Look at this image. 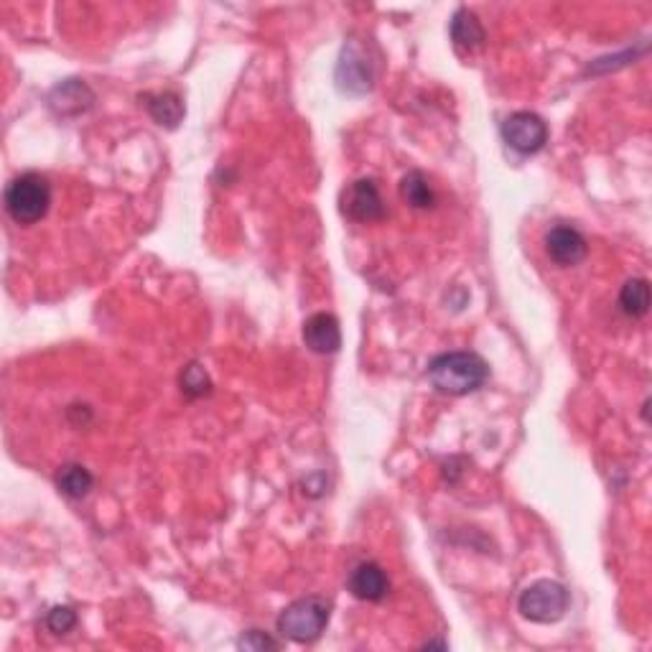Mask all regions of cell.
I'll use <instances>...</instances> for the list:
<instances>
[{"mask_svg": "<svg viewBox=\"0 0 652 652\" xmlns=\"http://www.w3.org/2000/svg\"><path fill=\"white\" fill-rule=\"evenodd\" d=\"M433 388L446 395H467L482 388L489 377L487 362L474 352H446L428 367Z\"/></svg>", "mask_w": 652, "mask_h": 652, "instance_id": "obj_1", "label": "cell"}, {"mask_svg": "<svg viewBox=\"0 0 652 652\" xmlns=\"http://www.w3.org/2000/svg\"><path fill=\"white\" fill-rule=\"evenodd\" d=\"M51 207V184L46 176L21 174L8 184L6 189V209L11 220L18 225H36L46 217Z\"/></svg>", "mask_w": 652, "mask_h": 652, "instance_id": "obj_2", "label": "cell"}, {"mask_svg": "<svg viewBox=\"0 0 652 652\" xmlns=\"http://www.w3.org/2000/svg\"><path fill=\"white\" fill-rule=\"evenodd\" d=\"M329 614H332V602L324 596H304L288 604L278 617V632L293 642H314L319 640L321 632L329 624Z\"/></svg>", "mask_w": 652, "mask_h": 652, "instance_id": "obj_3", "label": "cell"}, {"mask_svg": "<svg viewBox=\"0 0 652 652\" xmlns=\"http://www.w3.org/2000/svg\"><path fill=\"white\" fill-rule=\"evenodd\" d=\"M520 614L535 624H553L566 614L568 609V591L566 586L551 579H540L530 584L520 594L518 602Z\"/></svg>", "mask_w": 652, "mask_h": 652, "instance_id": "obj_4", "label": "cell"}, {"mask_svg": "<svg viewBox=\"0 0 652 652\" xmlns=\"http://www.w3.org/2000/svg\"><path fill=\"white\" fill-rule=\"evenodd\" d=\"M502 138L512 151L530 156V153L543 151V146L548 143V125L540 115L520 110L502 123Z\"/></svg>", "mask_w": 652, "mask_h": 652, "instance_id": "obj_5", "label": "cell"}, {"mask_svg": "<svg viewBox=\"0 0 652 652\" xmlns=\"http://www.w3.org/2000/svg\"><path fill=\"white\" fill-rule=\"evenodd\" d=\"M342 212L349 220L370 225L385 217V204L380 197V189L372 179H357L342 192Z\"/></svg>", "mask_w": 652, "mask_h": 652, "instance_id": "obj_6", "label": "cell"}, {"mask_svg": "<svg viewBox=\"0 0 652 652\" xmlns=\"http://www.w3.org/2000/svg\"><path fill=\"white\" fill-rule=\"evenodd\" d=\"M546 253L556 265L571 268V265H579L586 258L589 245H586V237L576 227L556 225L546 235Z\"/></svg>", "mask_w": 652, "mask_h": 652, "instance_id": "obj_7", "label": "cell"}, {"mask_svg": "<svg viewBox=\"0 0 652 652\" xmlns=\"http://www.w3.org/2000/svg\"><path fill=\"white\" fill-rule=\"evenodd\" d=\"M304 342L316 355H334L342 347L339 321L332 314H314L304 321Z\"/></svg>", "mask_w": 652, "mask_h": 652, "instance_id": "obj_8", "label": "cell"}, {"mask_svg": "<svg viewBox=\"0 0 652 652\" xmlns=\"http://www.w3.org/2000/svg\"><path fill=\"white\" fill-rule=\"evenodd\" d=\"M347 586L349 591H352V596H357L362 602H383L390 589L383 566H377V563L372 561L355 566V571L349 574Z\"/></svg>", "mask_w": 652, "mask_h": 652, "instance_id": "obj_9", "label": "cell"}, {"mask_svg": "<svg viewBox=\"0 0 652 652\" xmlns=\"http://www.w3.org/2000/svg\"><path fill=\"white\" fill-rule=\"evenodd\" d=\"M337 82L344 92H352V95H362V92L370 90V64L365 62L362 51L355 49V46H352V49H344L337 67Z\"/></svg>", "mask_w": 652, "mask_h": 652, "instance_id": "obj_10", "label": "cell"}, {"mask_svg": "<svg viewBox=\"0 0 652 652\" xmlns=\"http://www.w3.org/2000/svg\"><path fill=\"white\" fill-rule=\"evenodd\" d=\"M92 100H95V95H92L90 87H87L85 82H79V79H67L64 85L54 87V92H51L49 97L51 107H54L59 115L85 113V110L92 107Z\"/></svg>", "mask_w": 652, "mask_h": 652, "instance_id": "obj_11", "label": "cell"}, {"mask_svg": "<svg viewBox=\"0 0 652 652\" xmlns=\"http://www.w3.org/2000/svg\"><path fill=\"white\" fill-rule=\"evenodd\" d=\"M484 39H487V34H484L479 18L469 8H459L451 18V41H454L456 49L472 54V51L482 49Z\"/></svg>", "mask_w": 652, "mask_h": 652, "instance_id": "obj_12", "label": "cell"}, {"mask_svg": "<svg viewBox=\"0 0 652 652\" xmlns=\"http://www.w3.org/2000/svg\"><path fill=\"white\" fill-rule=\"evenodd\" d=\"M92 484H95V477L82 464H64L57 472L59 492L72 497V500H82V497L90 495Z\"/></svg>", "mask_w": 652, "mask_h": 652, "instance_id": "obj_13", "label": "cell"}, {"mask_svg": "<svg viewBox=\"0 0 652 652\" xmlns=\"http://www.w3.org/2000/svg\"><path fill=\"white\" fill-rule=\"evenodd\" d=\"M619 309L632 319H640L650 311V283L645 278H632L622 286L619 293Z\"/></svg>", "mask_w": 652, "mask_h": 652, "instance_id": "obj_14", "label": "cell"}, {"mask_svg": "<svg viewBox=\"0 0 652 652\" xmlns=\"http://www.w3.org/2000/svg\"><path fill=\"white\" fill-rule=\"evenodd\" d=\"M146 107L151 118L156 120L158 125H166V128H176L184 118V102L174 95V92H163V95H148Z\"/></svg>", "mask_w": 652, "mask_h": 652, "instance_id": "obj_15", "label": "cell"}, {"mask_svg": "<svg viewBox=\"0 0 652 652\" xmlns=\"http://www.w3.org/2000/svg\"><path fill=\"white\" fill-rule=\"evenodd\" d=\"M400 197L411 204L413 209H428L436 202L431 184H428L423 171H408L403 176V181H400Z\"/></svg>", "mask_w": 652, "mask_h": 652, "instance_id": "obj_16", "label": "cell"}, {"mask_svg": "<svg viewBox=\"0 0 652 652\" xmlns=\"http://www.w3.org/2000/svg\"><path fill=\"white\" fill-rule=\"evenodd\" d=\"M212 383H209V375L204 372L202 365L192 362V365L186 367L184 375H181V390H184L189 398H202V395L209 393Z\"/></svg>", "mask_w": 652, "mask_h": 652, "instance_id": "obj_17", "label": "cell"}, {"mask_svg": "<svg viewBox=\"0 0 652 652\" xmlns=\"http://www.w3.org/2000/svg\"><path fill=\"white\" fill-rule=\"evenodd\" d=\"M46 627L54 635H67V632H72L77 627V612L72 607H54L46 614Z\"/></svg>", "mask_w": 652, "mask_h": 652, "instance_id": "obj_18", "label": "cell"}, {"mask_svg": "<svg viewBox=\"0 0 652 652\" xmlns=\"http://www.w3.org/2000/svg\"><path fill=\"white\" fill-rule=\"evenodd\" d=\"M237 645H240L242 650H278V642L270 640V637L263 635L260 630H250L248 635H242Z\"/></svg>", "mask_w": 652, "mask_h": 652, "instance_id": "obj_19", "label": "cell"}]
</instances>
